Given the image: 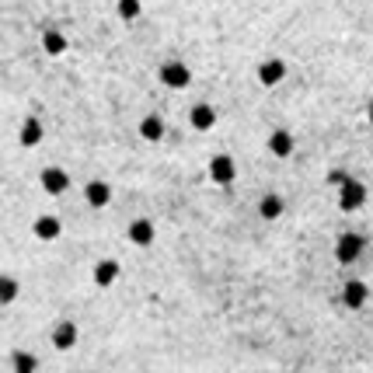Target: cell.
<instances>
[{
    "mask_svg": "<svg viewBox=\"0 0 373 373\" xmlns=\"http://www.w3.org/2000/svg\"><path fill=\"white\" fill-rule=\"evenodd\" d=\"M154 237H157V230H154V223H150L147 216H140V220L129 223V241H133L136 248H150Z\"/></svg>",
    "mask_w": 373,
    "mask_h": 373,
    "instance_id": "cell-9",
    "label": "cell"
},
{
    "mask_svg": "<svg viewBox=\"0 0 373 373\" xmlns=\"http://www.w3.org/2000/svg\"><path fill=\"white\" fill-rule=\"evenodd\" d=\"M367 119H370V126H373V98H370V105H367Z\"/></svg>",
    "mask_w": 373,
    "mask_h": 373,
    "instance_id": "cell-21",
    "label": "cell"
},
{
    "mask_svg": "<svg viewBox=\"0 0 373 373\" xmlns=\"http://www.w3.org/2000/svg\"><path fill=\"white\" fill-rule=\"evenodd\" d=\"M282 77H286V63H282L280 56L259 63V84L262 88H276V84H282Z\"/></svg>",
    "mask_w": 373,
    "mask_h": 373,
    "instance_id": "cell-6",
    "label": "cell"
},
{
    "mask_svg": "<svg viewBox=\"0 0 373 373\" xmlns=\"http://www.w3.org/2000/svg\"><path fill=\"white\" fill-rule=\"evenodd\" d=\"M188 119H192V129H199V133H206V129L216 126V112H213V105H195Z\"/></svg>",
    "mask_w": 373,
    "mask_h": 373,
    "instance_id": "cell-15",
    "label": "cell"
},
{
    "mask_svg": "<svg viewBox=\"0 0 373 373\" xmlns=\"http://www.w3.org/2000/svg\"><path fill=\"white\" fill-rule=\"evenodd\" d=\"M39 182H42V188H46L49 195H63V192L70 188V175H67L63 168H46V171L39 175Z\"/></svg>",
    "mask_w": 373,
    "mask_h": 373,
    "instance_id": "cell-7",
    "label": "cell"
},
{
    "mask_svg": "<svg viewBox=\"0 0 373 373\" xmlns=\"http://www.w3.org/2000/svg\"><path fill=\"white\" fill-rule=\"evenodd\" d=\"M157 77H161V84L171 88V91H182V88L192 84V70H188L185 63H178V60H168V63L157 70Z\"/></svg>",
    "mask_w": 373,
    "mask_h": 373,
    "instance_id": "cell-3",
    "label": "cell"
},
{
    "mask_svg": "<svg viewBox=\"0 0 373 373\" xmlns=\"http://www.w3.org/2000/svg\"><path fill=\"white\" fill-rule=\"evenodd\" d=\"M209 178H213L216 185H230V182L237 178V164H234V157H230V154H216V157L209 161Z\"/></svg>",
    "mask_w": 373,
    "mask_h": 373,
    "instance_id": "cell-4",
    "label": "cell"
},
{
    "mask_svg": "<svg viewBox=\"0 0 373 373\" xmlns=\"http://www.w3.org/2000/svg\"><path fill=\"white\" fill-rule=\"evenodd\" d=\"M282 213H286V199H282L280 192L262 195V202H259V216H262V220H280Z\"/></svg>",
    "mask_w": 373,
    "mask_h": 373,
    "instance_id": "cell-11",
    "label": "cell"
},
{
    "mask_svg": "<svg viewBox=\"0 0 373 373\" xmlns=\"http://www.w3.org/2000/svg\"><path fill=\"white\" fill-rule=\"evenodd\" d=\"M367 300H370V286L363 280H349L342 286V303H346L349 310H360Z\"/></svg>",
    "mask_w": 373,
    "mask_h": 373,
    "instance_id": "cell-5",
    "label": "cell"
},
{
    "mask_svg": "<svg viewBox=\"0 0 373 373\" xmlns=\"http://www.w3.org/2000/svg\"><path fill=\"white\" fill-rule=\"evenodd\" d=\"M363 202H367V185H363V182L346 178V182L339 185V209H342V213H356V209H363Z\"/></svg>",
    "mask_w": 373,
    "mask_h": 373,
    "instance_id": "cell-2",
    "label": "cell"
},
{
    "mask_svg": "<svg viewBox=\"0 0 373 373\" xmlns=\"http://www.w3.org/2000/svg\"><path fill=\"white\" fill-rule=\"evenodd\" d=\"M42 136H46V129H42V122H39L35 115H28V119L21 122V129H18V143H21V147H28V150H32V147H39V143H42Z\"/></svg>",
    "mask_w": 373,
    "mask_h": 373,
    "instance_id": "cell-8",
    "label": "cell"
},
{
    "mask_svg": "<svg viewBox=\"0 0 373 373\" xmlns=\"http://www.w3.org/2000/svg\"><path fill=\"white\" fill-rule=\"evenodd\" d=\"M53 346H56L60 353L74 349V346H77V325H74V321H60V325L53 328Z\"/></svg>",
    "mask_w": 373,
    "mask_h": 373,
    "instance_id": "cell-10",
    "label": "cell"
},
{
    "mask_svg": "<svg viewBox=\"0 0 373 373\" xmlns=\"http://www.w3.org/2000/svg\"><path fill=\"white\" fill-rule=\"evenodd\" d=\"M11 367H14V373H35V370H39V360H35L32 353L18 349V353L11 356Z\"/></svg>",
    "mask_w": 373,
    "mask_h": 373,
    "instance_id": "cell-19",
    "label": "cell"
},
{
    "mask_svg": "<svg viewBox=\"0 0 373 373\" xmlns=\"http://www.w3.org/2000/svg\"><path fill=\"white\" fill-rule=\"evenodd\" d=\"M140 136H143L147 143L164 140V119H161V115H147V119H140Z\"/></svg>",
    "mask_w": 373,
    "mask_h": 373,
    "instance_id": "cell-16",
    "label": "cell"
},
{
    "mask_svg": "<svg viewBox=\"0 0 373 373\" xmlns=\"http://www.w3.org/2000/svg\"><path fill=\"white\" fill-rule=\"evenodd\" d=\"M84 199H88V206L101 209V206L112 202V185H108V182H88V185H84Z\"/></svg>",
    "mask_w": 373,
    "mask_h": 373,
    "instance_id": "cell-12",
    "label": "cell"
},
{
    "mask_svg": "<svg viewBox=\"0 0 373 373\" xmlns=\"http://www.w3.org/2000/svg\"><path fill=\"white\" fill-rule=\"evenodd\" d=\"M269 150H273L276 157H289V154H293V136H289L286 129H276V133L269 136Z\"/></svg>",
    "mask_w": 373,
    "mask_h": 373,
    "instance_id": "cell-18",
    "label": "cell"
},
{
    "mask_svg": "<svg viewBox=\"0 0 373 373\" xmlns=\"http://www.w3.org/2000/svg\"><path fill=\"white\" fill-rule=\"evenodd\" d=\"M42 49H46V56H63L67 53V35L56 32V28H46L42 32Z\"/></svg>",
    "mask_w": 373,
    "mask_h": 373,
    "instance_id": "cell-14",
    "label": "cell"
},
{
    "mask_svg": "<svg viewBox=\"0 0 373 373\" xmlns=\"http://www.w3.org/2000/svg\"><path fill=\"white\" fill-rule=\"evenodd\" d=\"M363 248H367L363 234H356V230H346V234H339V241H335V259H339L342 266H353V262L363 255Z\"/></svg>",
    "mask_w": 373,
    "mask_h": 373,
    "instance_id": "cell-1",
    "label": "cell"
},
{
    "mask_svg": "<svg viewBox=\"0 0 373 373\" xmlns=\"http://www.w3.org/2000/svg\"><path fill=\"white\" fill-rule=\"evenodd\" d=\"M115 280H119V262H115V259H101V262L94 266V282L105 289V286H112Z\"/></svg>",
    "mask_w": 373,
    "mask_h": 373,
    "instance_id": "cell-17",
    "label": "cell"
},
{
    "mask_svg": "<svg viewBox=\"0 0 373 373\" xmlns=\"http://www.w3.org/2000/svg\"><path fill=\"white\" fill-rule=\"evenodd\" d=\"M115 11H119V18H122V21H136V18H140V11H143V4H140V0H119V7H115Z\"/></svg>",
    "mask_w": 373,
    "mask_h": 373,
    "instance_id": "cell-20",
    "label": "cell"
},
{
    "mask_svg": "<svg viewBox=\"0 0 373 373\" xmlns=\"http://www.w3.org/2000/svg\"><path fill=\"white\" fill-rule=\"evenodd\" d=\"M32 230H35V237H39V241H56V237L63 234V223H60L56 216H49V213H46V216H39V220H35V227H32Z\"/></svg>",
    "mask_w": 373,
    "mask_h": 373,
    "instance_id": "cell-13",
    "label": "cell"
}]
</instances>
